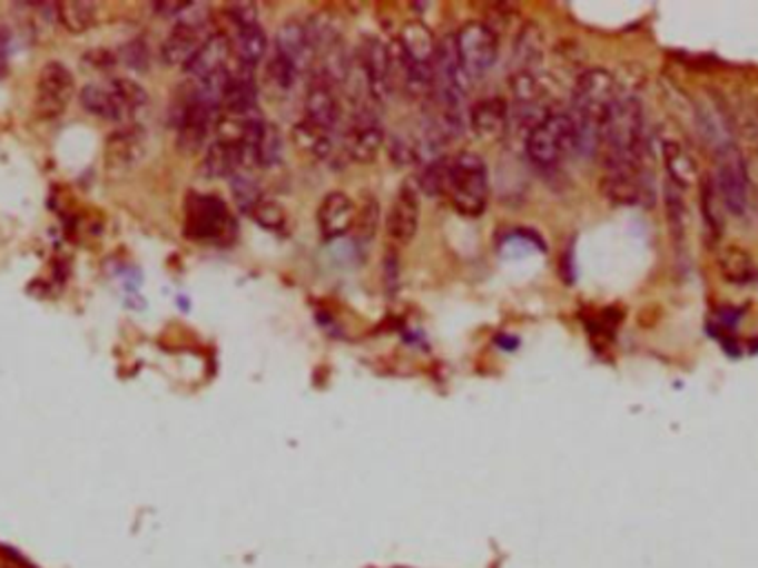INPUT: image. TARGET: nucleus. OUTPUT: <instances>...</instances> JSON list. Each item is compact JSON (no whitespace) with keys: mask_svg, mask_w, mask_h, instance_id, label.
Listing matches in <instances>:
<instances>
[{"mask_svg":"<svg viewBox=\"0 0 758 568\" xmlns=\"http://www.w3.org/2000/svg\"><path fill=\"white\" fill-rule=\"evenodd\" d=\"M234 49H236L240 67L255 69L264 60V56H266L268 38H266L264 29L257 22L245 25V27H238Z\"/></svg>","mask_w":758,"mask_h":568,"instance_id":"22","label":"nucleus"},{"mask_svg":"<svg viewBox=\"0 0 758 568\" xmlns=\"http://www.w3.org/2000/svg\"><path fill=\"white\" fill-rule=\"evenodd\" d=\"M223 107L240 120L257 114V85H255L253 69L238 65V71L229 74V85H227Z\"/></svg>","mask_w":758,"mask_h":568,"instance_id":"21","label":"nucleus"},{"mask_svg":"<svg viewBox=\"0 0 758 568\" xmlns=\"http://www.w3.org/2000/svg\"><path fill=\"white\" fill-rule=\"evenodd\" d=\"M449 172H451V160L440 156L433 160H426L422 167L420 178L415 180L420 187V194H426L431 198H440L449 194Z\"/></svg>","mask_w":758,"mask_h":568,"instance_id":"25","label":"nucleus"},{"mask_svg":"<svg viewBox=\"0 0 758 568\" xmlns=\"http://www.w3.org/2000/svg\"><path fill=\"white\" fill-rule=\"evenodd\" d=\"M216 109L209 105L196 100L194 96H185L180 109H178V145L183 151H200L207 143L211 123H214Z\"/></svg>","mask_w":758,"mask_h":568,"instance_id":"15","label":"nucleus"},{"mask_svg":"<svg viewBox=\"0 0 758 568\" xmlns=\"http://www.w3.org/2000/svg\"><path fill=\"white\" fill-rule=\"evenodd\" d=\"M232 22L238 27H245V25H253L257 22V7L253 2H234L229 9H227Z\"/></svg>","mask_w":758,"mask_h":568,"instance_id":"33","label":"nucleus"},{"mask_svg":"<svg viewBox=\"0 0 758 568\" xmlns=\"http://www.w3.org/2000/svg\"><path fill=\"white\" fill-rule=\"evenodd\" d=\"M335 85L324 71H317L311 78L306 98H304V120L335 134V127L339 123V98L335 91Z\"/></svg>","mask_w":758,"mask_h":568,"instance_id":"13","label":"nucleus"},{"mask_svg":"<svg viewBox=\"0 0 758 568\" xmlns=\"http://www.w3.org/2000/svg\"><path fill=\"white\" fill-rule=\"evenodd\" d=\"M357 218V207L351 200V196L342 192L328 194L319 209H317V227L324 241H335L342 236H348L355 227Z\"/></svg>","mask_w":758,"mask_h":568,"instance_id":"16","label":"nucleus"},{"mask_svg":"<svg viewBox=\"0 0 758 568\" xmlns=\"http://www.w3.org/2000/svg\"><path fill=\"white\" fill-rule=\"evenodd\" d=\"M360 62H362L371 96L380 102L386 100L393 91V80H395L391 47H386L377 38H366L360 47Z\"/></svg>","mask_w":758,"mask_h":568,"instance_id":"14","label":"nucleus"},{"mask_svg":"<svg viewBox=\"0 0 758 568\" xmlns=\"http://www.w3.org/2000/svg\"><path fill=\"white\" fill-rule=\"evenodd\" d=\"M617 96V82L606 69H588L577 78L568 111L574 125L577 151L594 154L599 149L601 129Z\"/></svg>","mask_w":758,"mask_h":568,"instance_id":"1","label":"nucleus"},{"mask_svg":"<svg viewBox=\"0 0 758 568\" xmlns=\"http://www.w3.org/2000/svg\"><path fill=\"white\" fill-rule=\"evenodd\" d=\"M232 192H234L238 207L245 214H252L253 207L264 198L259 185L253 180L252 176H247V172H240L232 178Z\"/></svg>","mask_w":758,"mask_h":568,"instance_id":"30","label":"nucleus"},{"mask_svg":"<svg viewBox=\"0 0 758 568\" xmlns=\"http://www.w3.org/2000/svg\"><path fill=\"white\" fill-rule=\"evenodd\" d=\"M384 147V127L371 107H360L346 131V151L355 163L368 165Z\"/></svg>","mask_w":758,"mask_h":568,"instance_id":"11","label":"nucleus"},{"mask_svg":"<svg viewBox=\"0 0 758 568\" xmlns=\"http://www.w3.org/2000/svg\"><path fill=\"white\" fill-rule=\"evenodd\" d=\"M455 209L478 218L489 205V167L475 151H462L451 158L449 194Z\"/></svg>","mask_w":758,"mask_h":568,"instance_id":"3","label":"nucleus"},{"mask_svg":"<svg viewBox=\"0 0 758 568\" xmlns=\"http://www.w3.org/2000/svg\"><path fill=\"white\" fill-rule=\"evenodd\" d=\"M455 45L469 80L482 78L498 62L500 36L491 22L484 20L466 22L455 36Z\"/></svg>","mask_w":758,"mask_h":568,"instance_id":"5","label":"nucleus"},{"mask_svg":"<svg viewBox=\"0 0 758 568\" xmlns=\"http://www.w3.org/2000/svg\"><path fill=\"white\" fill-rule=\"evenodd\" d=\"M80 107L102 120L131 125L147 109L149 96L142 85L131 78H109L102 82H89L78 94Z\"/></svg>","mask_w":758,"mask_h":568,"instance_id":"2","label":"nucleus"},{"mask_svg":"<svg viewBox=\"0 0 758 568\" xmlns=\"http://www.w3.org/2000/svg\"><path fill=\"white\" fill-rule=\"evenodd\" d=\"M572 151L577 136L568 111L550 109L525 136V154L539 167H554Z\"/></svg>","mask_w":758,"mask_h":568,"instance_id":"4","label":"nucleus"},{"mask_svg":"<svg viewBox=\"0 0 758 568\" xmlns=\"http://www.w3.org/2000/svg\"><path fill=\"white\" fill-rule=\"evenodd\" d=\"M266 76H268V82L275 85L279 91H288L295 85L299 71L284 56L273 51V56L266 62Z\"/></svg>","mask_w":758,"mask_h":568,"instance_id":"31","label":"nucleus"},{"mask_svg":"<svg viewBox=\"0 0 758 568\" xmlns=\"http://www.w3.org/2000/svg\"><path fill=\"white\" fill-rule=\"evenodd\" d=\"M469 123L471 129L475 131L478 138L482 140H500L504 138L508 127H510V109L502 96H491L480 100L478 105H473L471 114H469Z\"/></svg>","mask_w":758,"mask_h":568,"instance_id":"19","label":"nucleus"},{"mask_svg":"<svg viewBox=\"0 0 758 568\" xmlns=\"http://www.w3.org/2000/svg\"><path fill=\"white\" fill-rule=\"evenodd\" d=\"M380 205L375 203V198H366L362 209H357V218H355V227H353V236L360 245H366L375 238L377 227H380Z\"/></svg>","mask_w":758,"mask_h":568,"instance_id":"28","label":"nucleus"},{"mask_svg":"<svg viewBox=\"0 0 758 568\" xmlns=\"http://www.w3.org/2000/svg\"><path fill=\"white\" fill-rule=\"evenodd\" d=\"M721 272L730 283L748 284L757 281V267L744 249H728L721 258Z\"/></svg>","mask_w":758,"mask_h":568,"instance_id":"27","label":"nucleus"},{"mask_svg":"<svg viewBox=\"0 0 758 568\" xmlns=\"http://www.w3.org/2000/svg\"><path fill=\"white\" fill-rule=\"evenodd\" d=\"M295 140L299 149L315 158H326L333 151V134L306 123L304 118L295 125Z\"/></svg>","mask_w":758,"mask_h":568,"instance_id":"26","label":"nucleus"},{"mask_svg":"<svg viewBox=\"0 0 758 568\" xmlns=\"http://www.w3.org/2000/svg\"><path fill=\"white\" fill-rule=\"evenodd\" d=\"M234 218L216 196H194L187 205V234L196 241H223L234 236Z\"/></svg>","mask_w":758,"mask_h":568,"instance_id":"9","label":"nucleus"},{"mask_svg":"<svg viewBox=\"0 0 758 568\" xmlns=\"http://www.w3.org/2000/svg\"><path fill=\"white\" fill-rule=\"evenodd\" d=\"M249 216L264 229H270V232H284L286 229V212H284V207L277 200H270L266 196L253 207Z\"/></svg>","mask_w":758,"mask_h":568,"instance_id":"29","label":"nucleus"},{"mask_svg":"<svg viewBox=\"0 0 758 568\" xmlns=\"http://www.w3.org/2000/svg\"><path fill=\"white\" fill-rule=\"evenodd\" d=\"M147 154V131L142 125H122L109 134L105 143V163L111 172H129L140 165Z\"/></svg>","mask_w":758,"mask_h":568,"instance_id":"12","label":"nucleus"},{"mask_svg":"<svg viewBox=\"0 0 758 568\" xmlns=\"http://www.w3.org/2000/svg\"><path fill=\"white\" fill-rule=\"evenodd\" d=\"M245 156H243V147H240V138H220L216 140L205 156L203 163V172L209 178H234L236 174L245 172Z\"/></svg>","mask_w":758,"mask_h":568,"instance_id":"20","label":"nucleus"},{"mask_svg":"<svg viewBox=\"0 0 758 568\" xmlns=\"http://www.w3.org/2000/svg\"><path fill=\"white\" fill-rule=\"evenodd\" d=\"M120 60L131 69H145L149 60V51L140 40H134L120 49Z\"/></svg>","mask_w":758,"mask_h":568,"instance_id":"32","label":"nucleus"},{"mask_svg":"<svg viewBox=\"0 0 758 568\" xmlns=\"http://www.w3.org/2000/svg\"><path fill=\"white\" fill-rule=\"evenodd\" d=\"M56 16L67 31L82 33V31H89L96 25L98 7H96V2L67 0V2L56 4Z\"/></svg>","mask_w":758,"mask_h":568,"instance_id":"23","label":"nucleus"},{"mask_svg":"<svg viewBox=\"0 0 758 568\" xmlns=\"http://www.w3.org/2000/svg\"><path fill=\"white\" fill-rule=\"evenodd\" d=\"M232 51H234V42L227 33H211L209 40L198 49V53L183 69L189 78H194V82L205 80L229 67L227 62L232 58Z\"/></svg>","mask_w":758,"mask_h":568,"instance_id":"18","label":"nucleus"},{"mask_svg":"<svg viewBox=\"0 0 758 568\" xmlns=\"http://www.w3.org/2000/svg\"><path fill=\"white\" fill-rule=\"evenodd\" d=\"M715 185H717L723 207L735 216H744L748 209V198H750V176H748L746 158L732 143L719 149Z\"/></svg>","mask_w":758,"mask_h":568,"instance_id":"6","label":"nucleus"},{"mask_svg":"<svg viewBox=\"0 0 758 568\" xmlns=\"http://www.w3.org/2000/svg\"><path fill=\"white\" fill-rule=\"evenodd\" d=\"M663 158L668 165V172L672 176V185L675 187H688L699 178L697 165L692 160V156L683 149V145L668 140L663 143Z\"/></svg>","mask_w":758,"mask_h":568,"instance_id":"24","label":"nucleus"},{"mask_svg":"<svg viewBox=\"0 0 758 568\" xmlns=\"http://www.w3.org/2000/svg\"><path fill=\"white\" fill-rule=\"evenodd\" d=\"M194 9V4H191ZM191 9L187 13H183L178 18V22L174 25V29L169 31V36L165 38L163 47H160V56H163V62L176 67H185L196 53L198 49L209 40V36L214 33L209 29V20L207 16H189Z\"/></svg>","mask_w":758,"mask_h":568,"instance_id":"8","label":"nucleus"},{"mask_svg":"<svg viewBox=\"0 0 758 568\" xmlns=\"http://www.w3.org/2000/svg\"><path fill=\"white\" fill-rule=\"evenodd\" d=\"M275 51L279 56H284L299 74L317 56L313 40H311V33H308V27H306V22H299V20H286L279 27V31L275 36Z\"/></svg>","mask_w":758,"mask_h":568,"instance_id":"17","label":"nucleus"},{"mask_svg":"<svg viewBox=\"0 0 758 568\" xmlns=\"http://www.w3.org/2000/svg\"><path fill=\"white\" fill-rule=\"evenodd\" d=\"M9 38L11 33L7 31V27L0 25V78L7 71V62H9Z\"/></svg>","mask_w":758,"mask_h":568,"instance_id":"34","label":"nucleus"},{"mask_svg":"<svg viewBox=\"0 0 758 568\" xmlns=\"http://www.w3.org/2000/svg\"><path fill=\"white\" fill-rule=\"evenodd\" d=\"M420 214H422V198L420 187L415 180H406L386 216V234L395 245H408L417 236L420 229Z\"/></svg>","mask_w":758,"mask_h":568,"instance_id":"10","label":"nucleus"},{"mask_svg":"<svg viewBox=\"0 0 758 568\" xmlns=\"http://www.w3.org/2000/svg\"><path fill=\"white\" fill-rule=\"evenodd\" d=\"M73 96H76V78L69 71V67H65L58 60L47 62L40 69L38 82H36V100H33L36 114L40 118H58L60 114H65Z\"/></svg>","mask_w":758,"mask_h":568,"instance_id":"7","label":"nucleus"}]
</instances>
